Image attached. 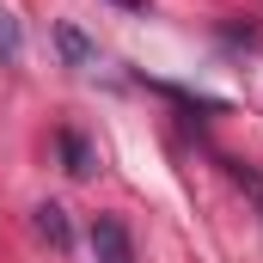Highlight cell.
<instances>
[{
    "label": "cell",
    "mask_w": 263,
    "mask_h": 263,
    "mask_svg": "<svg viewBox=\"0 0 263 263\" xmlns=\"http://www.w3.org/2000/svg\"><path fill=\"white\" fill-rule=\"evenodd\" d=\"M37 233H43V239H49L55 251H67V245H73V233H67V208L43 202V208H37Z\"/></svg>",
    "instance_id": "obj_4"
},
{
    "label": "cell",
    "mask_w": 263,
    "mask_h": 263,
    "mask_svg": "<svg viewBox=\"0 0 263 263\" xmlns=\"http://www.w3.org/2000/svg\"><path fill=\"white\" fill-rule=\"evenodd\" d=\"M92 263H135V239L117 214H98L92 220Z\"/></svg>",
    "instance_id": "obj_1"
},
{
    "label": "cell",
    "mask_w": 263,
    "mask_h": 263,
    "mask_svg": "<svg viewBox=\"0 0 263 263\" xmlns=\"http://www.w3.org/2000/svg\"><path fill=\"white\" fill-rule=\"evenodd\" d=\"M233 178H239V184H245V190H251V196L263 202V178H257V172H245V165H233Z\"/></svg>",
    "instance_id": "obj_6"
},
{
    "label": "cell",
    "mask_w": 263,
    "mask_h": 263,
    "mask_svg": "<svg viewBox=\"0 0 263 263\" xmlns=\"http://www.w3.org/2000/svg\"><path fill=\"white\" fill-rule=\"evenodd\" d=\"M62 159H67V172H73V178H86V172H92V147H86L80 135H62Z\"/></svg>",
    "instance_id": "obj_5"
},
{
    "label": "cell",
    "mask_w": 263,
    "mask_h": 263,
    "mask_svg": "<svg viewBox=\"0 0 263 263\" xmlns=\"http://www.w3.org/2000/svg\"><path fill=\"white\" fill-rule=\"evenodd\" d=\"M25 62V25L12 6H0V67H18Z\"/></svg>",
    "instance_id": "obj_3"
},
{
    "label": "cell",
    "mask_w": 263,
    "mask_h": 263,
    "mask_svg": "<svg viewBox=\"0 0 263 263\" xmlns=\"http://www.w3.org/2000/svg\"><path fill=\"white\" fill-rule=\"evenodd\" d=\"M55 49H62V62L73 73H86V67H98V43L80 31V25H55Z\"/></svg>",
    "instance_id": "obj_2"
},
{
    "label": "cell",
    "mask_w": 263,
    "mask_h": 263,
    "mask_svg": "<svg viewBox=\"0 0 263 263\" xmlns=\"http://www.w3.org/2000/svg\"><path fill=\"white\" fill-rule=\"evenodd\" d=\"M117 6H129V12H141V6H147V0H117Z\"/></svg>",
    "instance_id": "obj_7"
}]
</instances>
